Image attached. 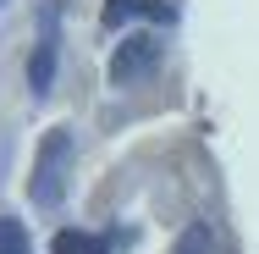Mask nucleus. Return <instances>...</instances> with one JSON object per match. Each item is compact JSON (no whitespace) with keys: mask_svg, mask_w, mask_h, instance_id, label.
<instances>
[{"mask_svg":"<svg viewBox=\"0 0 259 254\" xmlns=\"http://www.w3.org/2000/svg\"><path fill=\"white\" fill-rule=\"evenodd\" d=\"M127 17H155V22H177V6H165V0H105L100 22L105 28H121Z\"/></svg>","mask_w":259,"mask_h":254,"instance_id":"20e7f679","label":"nucleus"},{"mask_svg":"<svg viewBox=\"0 0 259 254\" xmlns=\"http://www.w3.org/2000/svg\"><path fill=\"white\" fill-rule=\"evenodd\" d=\"M155 66H160V45L149 33H138L127 45H116V55H110V83H133V78H144Z\"/></svg>","mask_w":259,"mask_h":254,"instance_id":"f03ea898","label":"nucleus"},{"mask_svg":"<svg viewBox=\"0 0 259 254\" xmlns=\"http://www.w3.org/2000/svg\"><path fill=\"white\" fill-rule=\"evenodd\" d=\"M66 160H72V133L66 127H50L45 144H39V160H33V204H55L61 188H66Z\"/></svg>","mask_w":259,"mask_h":254,"instance_id":"f257e3e1","label":"nucleus"},{"mask_svg":"<svg viewBox=\"0 0 259 254\" xmlns=\"http://www.w3.org/2000/svg\"><path fill=\"white\" fill-rule=\"evenodd\" d=\"M0 254H33V243H28V227H22L17 215H0Z\"/></svg>","mask_w":259,"mask_h":254,"instance_id":"423d86ee","label":"nucleus"},{"mask_svg":"<svg viewBox=\"0 0 259 254\" xmlns=\"http://www.w3.org/2000/svg\"><path fill=\"white\" fill-rule=\"evenodd\" d=\"M177 254H209V227L204 221H193V227L177 238Z\"/></svg>","mask_w":259,"mask_h":254,"instance_id":"0eeeda50","label":"nucleus"},{"mask_svg":"<svg viewBox=\"0 0 259 254\" xmlns=\"http://www.w3.org/2000/svg\"><path fill=\"white\" fill-rule=\"evenodd\" d=\"M55 254H110V243H105L100 232H77V227H66V232H55L50 238Z\"/></svg>","mask_w":259,"mask_h":254,"instance_id":"39448f33","label":"nucleus"},{"mask_svg":"<svg viewBox=\"0 0 259 254\" xmlns=\"http://www.w3.org/2000/svg\"><path fill=\"white\" fill-rule=\"evenodd\" d=\"M55 45H61V28H55V11L39 17V45H33V61H28V89L33 94H50L55 83Z\"/></svg>","mask_w":259,"mask_h":254,"instance_id":"7ed1b4c3","label":"nucleus"}]
</instances>
